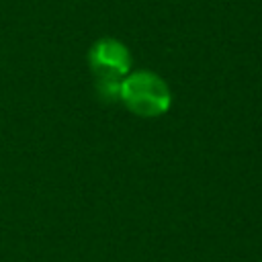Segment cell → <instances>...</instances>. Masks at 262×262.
<instances>
[{"mask_svg":"<svg viewBox=\"0 0 262 262\" xmlns=\"http://www.w3.org/2000/svg\"><path fill=\"white\" fill-rule=\"evenodd\" d=\"M119 94L131 108L145 115L160 113L168 104V92L164 82L149 72H137L125 78L119 86Z\"/></svg>","mask_w":262,"mask_h":262,"instance_id":"obj_1","label":"cell"},{"mask_svg":"<svg viewBox=\"0 0 262 262\" xmlns=\"http://www.w3.org/2000/svg\"><path fill=\"white\" fill-rule=\"evenodd\" d=\"M90 66L100 78V86L106 88L108 94L119 92V78L129 68L127 49L115 39H102L90 49Z\"/></svg>","mask_w":262,"mask_h":262,"instance_id":"obj_2","label":"cell"}]
</instances>
